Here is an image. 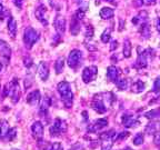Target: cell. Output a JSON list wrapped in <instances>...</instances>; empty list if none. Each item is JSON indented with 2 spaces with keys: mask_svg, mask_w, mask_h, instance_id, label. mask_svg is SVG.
Segmentation results:
<instances>
[{
  "mask_svg": "<svg viewBox=\"0 0 160 150\" xmlns=\"http://www.w3.org/2000/svg\"><path fill=\"white\" fill-rule=\"evenodd\" d=\"M49 106H50V100H49V98L46 97L45 99H42V101H41V110H47Z\"/></svg>",
  "mask_w": 160,
  "mask_h": 150,
  "instance_id": "4dcf8cb0",
  "label": "cell"
},
{
  "mask_svg": "<svg viewBox=\"0 0 160 150\" xmlns=\"http://www.w3.org/2000/svg\"><path fill=\"white\" fill-rule=\"evenodd\" d=\"M147 18H148V15L146 11H140L139 15L136 16V17L132 19V23H135V25H139V23L143 25L145 21L147 20Z\"/></svg>",
  "mask_w": 160,
  "mask_h": 150,
  "instance_id": "ac0fdd59",
  "label": "cell"
},
{
  "mask_svg": "<svg viewBox=\"0 0 160 150\" xmlns=\"http://www.w3.org/2000/svg\"><path fill=\"white\" fill-rule=\"evenodd\" d=\"M110 96V93H100V95H96L93 98V101L91 103L93 109L99 113L106 112V110L108 109V103H106V100H111L110 98H108Z\"/></svg>",
  "mask_w": 160,
  "mask_h": 150,
  "instance_id": "7a4b0ae2",
  "label": "cell"
},
{
  "mask_svg": "<svg viewBox=\"0 0 160 150\" xmlns=\"http://www.w3.org/2000/svg\"><path fill=\"white\" fill-rule=\"evenodd\" d=\"M40 98L41 97H40L39 90H33V91H31L30 93H28L26 100H27V102L29 103L30 106H36V105H38V102L40 101Z\"/></svg>",
  "mask_w": 160,
  "mask_h": 150,
  "instance_id": "7c38bea8",
  "label": "cell"
},
{
  "mask_svg": "<svg viewBox=\"0 0 160 150\" xmlns=\"http://www.w3.org/2000/svg\"><path fill=\"white\" fill-rule=\"evenodd\" d=\"M97 75H98V69H97V67H95V66H90V67L85 68L82 71L83 82L88 83V82L93 81V80L97 78Z\"/></svg>",
  "mask_w": 160,
  "mask_h": 150,
  "instance_id": "8992f818",
  "label": "cell"
},
{
  "mask_svg": "<svg viewBox=\"0 0 160 150\" xmlns=\"http://www.w3.org/2000/svg\"><path fill=\"white\" fill-rule=\"evenodd\" d=\"M1 69H2V65H1V62H0V71H1Z\"/></svg>",
  "mask_w": 160,
  "mask_h": 150,
  "instance_id": "7dc6e473",
  "label": "cell"
},
{
  "mask_svg": "<svg viewBox=\"0 0 160 150\" xmlns=\"http://www.w3.org/2000/svg\"><path fill=\"white\" fill-rule=\"evenodd\" d=\"M143 89H145V83H143L142 81H136L132 85V87H131V90L136 93L142 92Z\"/></svg>",
  "mask_w": 160,
  "mask_h": 150,
  "instance_id": "cb8c5ba5",
  "label": "cell"
},
{
  "mask_svg": "<svg viewBox=\"0 0 160 150\" xmlns=\"http://www.w3.org/2000/svg\"><path fill=\"white\" fill-rule=\"evenodd\" d=\"M153 89H155V91H157V92H159V91H160V78H158V79L155 81Z\"/></svg>",
  "mask_w": 160,
  "mask_h": 150,
  "instance_id": "f35d334b",
  "label": "cell"
},
{
  "mask_svg": "<svg viewBox=\"0 0 160 150\" xmlns=\"http://www.w3.org/2000/svg\"><path fill=\"white\" fill-rule=\"evenodd\" d=\"M66 130H67V125H66V122L63 120L57 118V119L55 120V122H53V126L50 128V132H51L52 136H57L58 133L65 132Z\"/></svg>",
  "mask_w": 160,
  "mask_h": 150,
  "instance_id": "52a82bcc",
  "label": "cell"
},
{
  "mask_svg": "<svg viewBox=\"0 0 160 150\" xmlns=\"http://www.w3.org/2000/svg\"><path fill=\"white\" fill-rule=\"evenodd\" d=\"M50 150H62V146H61V143L56 142V143H53V145L51 146Z\"/></svg>",
  "mask_w": 160,
  "mask_h": 150,
  "instance_id": "74e56055",
  "label": "cell"
},
{
  "mask_svg": "<svg viewBox=\"0 0 160 150\" xmlns=\"http://www.w3.org/2000/svg\"><path fill=\"white\" fill-rule=\"evenodd\" d=\"M38 38V32L36 31L33 28L28 27L25 29V32H23V42H25V46L27 49H31L32 46L37 42Z\"/></svg>",
  "mask_w": 160,
  "mask_h": 150,
  "instance_id": "277c9868",
  "label": "cell"
},
{
  "mask_svg": "<svg viewBox=\"0 0 160 150\" xmlns=\"http://www.w3.org/2000/svg\"><path fill=\"white\" fill-rule=\"evenodd\" d=\"M15 5L17 6L18 8H22V5H23V0H15Z\"/></svg>",
  "mask_w": 160,
  "mask_h": 150,
  "instance_id": "b9f144b4",
  "label": "cell"
},
{
  "mask_svg": "<svg viewBox=\"0 0 160 150\" xmlns=\"http://www.w3.org/2000/svg\"><path fill=\"white\" fill-rule=\"evenodd\" d=\"M63 67H65V60H63L62 57H60L57 59L55 63V69H56V72L57 73H61L63 70Z\"/></svg>",
  "mask_w": 160,
  "mask_h": 150,
  "instance_id": "7402d4cb",
  "label": "cell"
},
{
  "mask_svg": "<svg viewBox=\"0 0 160 150\" xmlns=\"http://www.w3.org/2000/svg\"><path fill=\"white\" fill-rule=\"evenodd\" d=\"M122 123L126 127H133L136 123H138V121L136 120V118L133 116H123Z\"/></svg>",
  "mask_w": 160,
  "mask_h": 150,
  "instance_id": "d6986e66",
  "label": "cell"
},
{
  "mask_svg": "<svg viewBox=\"0 0 160 150\" xmlns=\"http://www.w3.org/2000/svg\"><path fill=\"white\" fill-rule=\"evenodd\" d=\"M119 22H120V28H119V30H120V31H121V30H122V26H123V20L122 19H120L119 20Z\"/></svg>",
  "mask_w": 160,
  "mask_h": 150,
  "instance_id": "f6af8a7d",
  "label": "cell"
},
{
  "mask_svg": "<svg viewBox=\"0 0 160 150\" xmlns=\"http://www.w3.org/2000/svg\"><path fill=\"white\" fill-rule=\"evenodd\" d=\"M128 85H129V80L128 79H121V80H118L117 86L119 89L123 90V89H127Z\"/></svg>",
  "mask_w": 160,
  "mask_h": 150,
  "instance_id": "83f0119b",
  "label": "cell"
},
{
  "mask_svg": "<svg viewBox=\"0 0 160 150\" xmlns=\"http://www.w3.org/2000/svg\"><path fill=\"white\" fill-rule=\"evenodd\" d=\"M12 150H16V149H12Z\"/></svg>",
  "mask_w": 160,
  "mask_h": 150,
  "instance_id": "681fc988",
  "label": "cell"
},
{
  "mask_svg": "<svg viewBox=\"0 0 160 150\" xmlns=\"http://www.w3.org/2000/svg\"><path fill=\"white\" fill-rule=\"evenodd\" d=\"M107 76L111 81H117L118 76H119V69L115 66H110L107 69Z\"/></svg>",
  "mask_w": 160,
  "mask_h": 150,
  "instance_id": "2e32d148",
  "label": "cell"
},
{
  "mask_svg": "<svg viewBox=\"0 0 160 150\" xmlns=\"http://www.w3.org/2000/svg\"><path fill=\"white\" fill-rule=\"evenodd\" d=\"M143 141V136L141 135V133H139V135H137L135 137V139H133V143H135V145H140V143L142 142Z\"/></svg>",
  "mask_w": 160,
  "mask_h": 150,
  "instance_id": "e575fe53",
  "label": "cell"
},
{
  "mask_svg": "<svg viewBox=\"0 0 160 150\" xmlns=\"http://www.w3.org/2000/svg\"><path fill=\"white\" fill-rule=\"evenodd\" d=\"M156 27H157L158 31H160V18H158V19L156 20Z\"/></svg>",
  "mask_w": 160,
  "mask_h": 150,
  "instance_id": "ee69618b",
  "label": "cell"
},
{
  "mask_svg": "<svg viewBox=\"0 0 160 150\" xmlns=\"http://www.w3.org/2000/svg\"><path fill=\"white\" fill-rule=\"evenodd\" d=\"M85 13H86V11H83V10H81V9H79L76 12V19L77 20H81L82 18H85Z\"/></svg>",
  "mask_w": 160,
  "mask_h": 150,
  "instance_id": "d590c367",
  "label": "cell"
},
{
  "mask_svg": "<svg viewBox=\"0 0 160 150\" xmlns=\"http://www.w3.org/2000/svg\"><path fill=\"white\" fill-rule=\"evenodd\" d=\"M133 6L135 7H140L143 3V0H133Z\"/></svg>",
  "mask_w": 160,
  "mask_h": 150,
  "instance_id": "60d3db41",
  "label": "cell"
},
{
  "mask_svg": "<svg viewBox=\"0 0 160 150\" xmlns=\"http://www.w3.org/2000/svg\"><path fill=\"white\" fill-rule=\"evenodd\" d=\"M117 47H118V41L117 40H113L112 42H111V46H110V50L113 51L115 49H117Z\"/></svg>",
  "mask_w": 160,
  "mask_h": 150,
  "instance_id": "ab89813d",
  "label": "cell"
},
{
  "mask_svg": "<svg viewBox=\"0 0 160 150\" xmlns=\"http://www.w3.org/2000/svg\"><path fill=\"white\" fill-rule=\"evenodd\" d=\"M125 150H131V149H130V148H126Z\"/></svg>",
  "mask_w": 160,
  "mask_h": 150,
  "instance_id": "c3c4849f",
  "label": "cell"
},
{
  "mask_svg": "<svg viewBox=\"0 0 160 150\" xmlns=\"http://www.w3.org/2000/svg\"><path fill=\"white\" fill-rule=\"evenodd\" d=\"M8 32H9L10 37L15 39L16 33H17V21L12 17L10 18L9 21H8Z\"/></svg>",
  "mask_w": 160,
  "mask_h": 150,
  "instance_id": "9a60e30c",
  "label": "cell"
},
{
  "mask_svg": "<svg viewBox=\"0 0 160 150\" xmlns=\"http://www.w3.org/2000/svg\"><path fill=\"white\" fill-rule=\"evenodd\" d=\"M58 91H59L60 96L62 98L63 103L66 105V107L70 108V106L72 105L73 95H72V91H71V88H70L69 82L61 81V82L58 83Z\"/></svg>",
  "mask_w": 160,
  "mask_h": 150,
  "instance_id": "6da1fadb",
  "label": "cell"
},
{
  "mask_svg": "<svg viewBox=\"0 0 160 150\" xmlns=\"http://www.w3.org/2000/svg\"><path fill=\"white\" fill-rule=\"evenodd\" d=\"M81 57H82V53H81L80 50H78V49L71 50V52L69 53L68 59H67L68 66H69L70 68H77L80 63Z\"/></svg>",
  "mask_w": 160,
  "mask_h": 150,
  "instance_id": "5b68a950",
  "label": "cell"
},
{
  "mask_svg": "<svg viewBox=\"0 0 160 150\" xmlns=\"http://www.w3.org/2000/svg\"><path fill=\"white\" fill-rule=\"evenodd\" d=\"M7 140H11L12 138L16 137V128H12V129H9L7 132Z\"/></svg>",
  "mask_w": 160,
  "mask_h": 150,
  "instance_id": "1f68e13d",
  "label": "cell"
},
{
  "mask_svg": "<svg viewBox=\"0 0 160 150\" xmlns=\"http://www.w3.org/2000/svg\"><path fill=\"white\" fill-rule=\"evenodd\" d=\"M85 36L87 38H90V37H92L93 36V28L91 27V26H86L85 28Z\"/></svg>",
  "mask_w": 160,
  "mask_h": 150,
  "instance_id": "f546056e",
  "label": "cell"
},
{
  "mask_svg": "<svg viewBox=\"0 0 160 150\" xmlns=\"http://www.w3.org/2000/svg\"><path fill=\"white\" fill-rule=\"evenodd\" d=\"M140 32H141V35H142L145 38L149 37V36H150V28H149V25H147V23H143V25H141V29H140Z\"/></svg>",
  "mask_w": 160,
  "mask_h": 150,
  "instance_id": "484cf974",
  "label": "cell"
},
{
  "mask_svg": "<svg viewBox=\"0 0 160 150\" xmlns=\"http://www.w3.org/2000/svg\"><path fill=\"white\" fill-rule=\"evenodd\" d=\"M8 130H9V125L6 120H0V139L3 137V136L7 135Z\"/></svg>",
  "mask_w": 160,
  "mask_h": 150,
  "instance_id": "44dd1931",
  "label": "cell"
},
{
  "mask_svg": "<svg viewBox=\"0 0 160 150\" xmlns=\"http://www.w3.org/2000/svg\"><path fill=\"white\" fill-rule=\"evenodd\" d=\"M108 125V120L107 119H98L96 121H93L91 125L88 127V130H89L90 132H96V131H99L100 129H102L105 128L106 126Z\"/></svg>",
  "mask_w": 160,
  "mask_h": 150,
  "instance_id": "8fae6325",
  "label": "cell"
},
{
  "mask_svg": "<svg viewBox=\"0 0 160 150\" xmlns=\"http://www.w3.org/2000/svg\"><path fill=\"white\" fill-rule=\"evenodd\" d=\"M112 147V140H105L102 142L101 150H110Z\"/></svg>",
  "mask_w": 160,
  "mask_h": 150,
  "instance_id": "f1b7e54d",
  "label": "cell"
},
{
  "mask_svg": "<svg viewBox=\"0 0 160 150\" xmlns=\"http://www.w3.org/2000/svg\"><path fill=\"white\" fill-rule=\"evenodd\" d=\"M35 15H36V18H37L43 26L48 25V20H47V17H46V15H47V8H46L45 5H40L39 7L36 9Z\"/></svg>",
  "mask_w": 160,
  "mask_h": 150,
  "instance_id": "9c48e42d",
  "label": "cell"
},
{
  "mask_svg": "<svg viewBox=\"0 0 160 150\" xmlns=\"http://www.w3.org/2000/svg\"><path fill=\"white\" fill-rule=\"evenodd\" d=\"M80 30V27H79V23H78L77 19H75L71 22V25H70V32L72 33V35H77L78 32H79Z\"/></svg>",
  "mask_w": 160,
  "mask_h": 150,
  "instance_id": "d4e9b609",
  "label": "cell"
},
{
  "mask_svg": "<svg viewBox=\"0 0 160 150\" xmlns=\"http://www.w3.org/2000/svg\"><path fill=\"white\" fill-rule=\"evenodd\" d=\"M110 33H111V29H106L102 32V35H101V41L103 43H107L110 40V37H111Z\"/></svg>",
  "mask_w": 160,
  "mask_h": 150,
  "instance_id": "4316f807",
  "label": "cell"
},
{
  "mask_svg": "<svg viewBox=\"0 0 160 150\" xmlns=\"http://www.w3.org/2000/svg\"><path fill=\"white\" fill-rule=\"evenodd\" d=\"M131 50H132V46H131L130 40H126L123 45V56L126 58H129L131 56Z\"/></svg>",
  "mask_w": 160,
  "mask_h": 150,
  "instance_id": "603a6c76",
  "label": "cell"
},
{
  "mask_svg": "<svg viewBox=\"0 0 160 150\" xmlns=\"http://www.w3.org/2000/svg\"><path fill=\"white\" fill-rule=\"evenodd\" d=\"M55 29L58 32V35H63L66 30V19L62 16H57L55 19Z\"/></svg>",
  "mask_w": 160,
  "mask_h": 150,
  "instance_id": "30bf717a",
  "label": "cell"
},
{
  "mask_svg": "<svg viewBox=\"0 0 160 150\" xmlns=\"http://www.w3.org/2000/svg\"><path fill=\"white\" fill-rule=\"evenodd\" d=\"M31 131L36 139H40L43 136V126L40 121H36L31 126Z\"/></svg>",
  "mask_w": 160,
  "mask_h": 150,
  "instance_id": "4fadbf2b",
  "label": "cell"
},
{
  "mask_svg": "<svg viewBox=\"0 0 160 150\" xmlns=\"http://www.w3.org/2000/svg\"><path fill=\"white\" fill-rule=\"evenodd\" d=\"M7 10H6V8L3 7L1 3H0V20H3L6 18V16H7Z\"/></svg>",
  "mask_w": 160,
  "mask_h": 150,
  "instance_id": "836d02e7",
  "label": "cell"
},
{
  "mask_svg": "<svg viewBox=\"0 0 160 150\" xmlns=\"http://www.w3.org/2000/svg\"><path fill=\"white\" fill-rule=\"evenodd\" d=\"M5 96H9L12 100V102H17L20 99V88L17 80H12L6 85L5 87Z\"/></svg>",
  "mask_w": 160,
  "mask_h": 150,
  "instance_id": "3957f363",
  "label": "cell"
},
{
  "mask_svg": "<svg viewBox=\"0 0 160 150\" xmlns=\"http://www.w3.org/2000/svg\"><path fill=\"white\" fill-rule=\"evenodd\" d=\"M10 56H11V49L7 45L6 41L3 40H0V58L5 61V63L9 62Z\"/></svg>",
  "mask_w": 160,
  "mask_h": 150,
  "instance_id": "ba28073f",
  "label": "cell"
},
{
  "mask_svg": "<svg viewBox=\"0 0 160 150\" xmlns=\"http://www.w3.org/2000/svg\"><path fill=\"white\" fill-rule=\"evenodd\" d=\"M99 16L102 19L107 20V19H110V18H112L115 16V11H113L112 8H108V7H105L102 9L100 10V13Z\"/></svg>",
  "mask_w": 160,
  "mask_h": 150,
  "instance_id": "e0dca14e",
  "label": "cell"
},
{
  "mask_svg": "<svg viewBox=\"0 0 160 150\" xmlns=\"http://www.w3.org/2000/svg\"><path fill=\"white\" fill-rule=\"evenodd\" d=\"M103 1H108V2H111V3H116L113 0H103Z\"/></svg>",
  "mask_w": 160,
  "mask_h": 150,
  "instance_id": "bcb514c9",
  "label": "cell"
},
{
  "mask_svg": "<svg viewBox=\"0 0 160 150\" xmlns=\"http://www.w3.org/2000/svg\"><path fill=\"white\" fill-rule=\"evenodd\" d=\"M143 3H146V5H148V6L155 5V3H156V0H143Z\"/></svg>",
  "mask_w": 160,
  "mask_h": 150,
  "instance_id": "7bdbcfd3",
  "label": "cell"
},
{
  "mask_svg": "<svg viewBox=\"0 0 160 150\" xmlns=\"http://www.w3.org/2000/svg\"><path fill=\"white\" fill-rule=\"evenodd\" d=\"M78 2H79L80 9L83 10V11H86V10H87L88 5H89V2H88V0H79Z\"/></svg>",
  "mask_w": 160,
  "mask_h": 150,
  "instance_id": "d6a6232c",
  "label": "cell"
},
{
  "mask_svg": "<svg viewBox=\"0 0 160 150\" xmlns=\"http://www.w3.org/2000/svg\"><path fill=\"white\" fill-rule=\"evenodd\" d=\"M147 62H148V60H147V51L143 53H140L139 57H138V60H137V65L139 66V67L141 68H145L147 67Z\"/></svg>",
  "mask_w": 160,
  "mask_h": 150,
  "instance_id": "ffe728a7",
  "label": "cell"
},
{
  "mask_svg": "<svg viewBox=\"0 0 160 150\" xmlns=\"http://www.w3.org/2000/svg\"><path fill=\"white\" fill-rule=\"evenodd\" d=\"M23 65H25L27 68L31 67V66H32V59H31L30 57H26L25 59H23Z\"/></svg>",
  "mask_w": 160,
  "mask_h": 150,
  "instance_id": "8d00e7d4",
  "label": "cell"
},
{
  "mask_svg": "<svg viewBox=\"0 0 160 150\" xmlns=\"http://www.w3.org/2000/svg\"><path fill=\"white\" fill-rule=\"evenodd\" d=\"M38 75L43 81L48 79V77H49V67H48L47 62H40L39 67H38Z\"/></svg>",
  "mask_w": 160,
  "mask_h": 150,
  "instance_id": "5bb4252c",
  "label": "cell"
}]
</instances>
